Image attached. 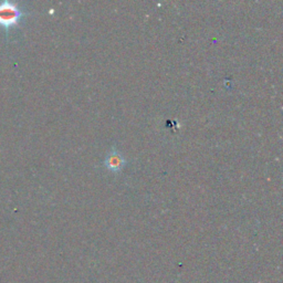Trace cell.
<instances>
[{
  "instance_id": "7a4b0ae2",
  "label": "cell",
  "mask_w": 283,
  "mask_h": 283,
  "mask_svg": "<svg viewBox=\"0 0 283 283\" xmlns=\"http://www.w3.org/2000/svg\"><path fill=\"white\" fill-rule=\"evenodd\" d=\"M125 166V159L118 150H111L105 158V167L113 173L121 172Z\"/></svg>"
},
{
  "instance_id": "6da1fadb",
  "label": "cell",
  "mask_w": 283,
  "mask_h": 283,
  "mask_svg": "<svg viewBox=\"0 0 283 283\" xmlns=\"http://www.w3.org/2000/svg\"><path fill=\"white\" fill-rule=\"evenodd\" d=\"M21 16H23V12L14 4H0V25L2 26L11 27L17 25Z\"/></svg>"
}]
</instances>
